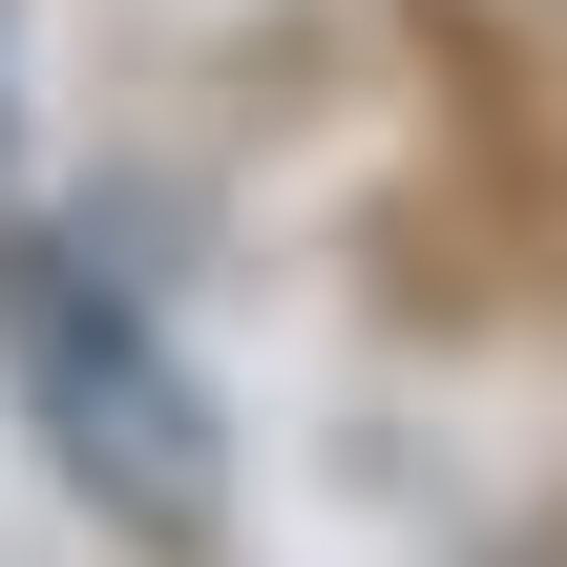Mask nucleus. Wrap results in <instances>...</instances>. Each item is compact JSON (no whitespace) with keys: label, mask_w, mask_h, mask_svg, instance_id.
I'll return each instance as SVG.
<instances>
[{"label":"nucleus","mask_w":567,"mask_h":567,"mask_svg":"<svg viewBox=\"0 0 567 567\" xmlns=\"http://www.w3.org/2000/svg\"><path fill=\"white\" fill-rule=\"evenodd\" d=\"M0 358H21V400H42V442H63V484H84L105 526L210 547L231 442H210V379L147 337L126 274H84V252H0Z\"/></svg>","instance_id":"f257e3e1"}]
</instances>
